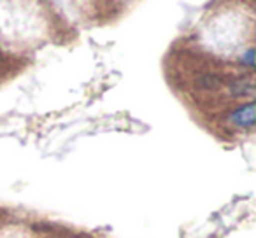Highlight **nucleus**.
<instances>
[{
    "label": "nucleus",
    "mask_w": 256,
    "mask_h": 238,
    "mask_svg": "<svg viewBox=\"0 0 256 238\" xmlns=\"http://www.w3.org/2000/svg\"><path fill=\"white\" fill-rule=\"evenodd\" d=\"M254 103H248V105H242L235 110L230 116V121L237 126H242V128H251L254 125Z\"/></svg>",
    "instance_id": "f257e3e1"
},
{
    "label": "nucleus",
    "mask_w": 256,
    "mask_h": 238,
    "mask_svg": "<svg viewBox=\"0 0 256 238\" xmlns=\"http://www.w3.org/2000/svg\"><path fill=\"white\" fill-rule=\"evenodd\" d=\"M242 60H244L248 65H252V63H254V49H249L248 53H246L244 56H242Z\"/></svg>",
    "instance_id": "f03ea898"
}]
</instances>
